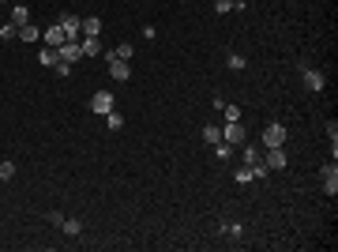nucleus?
<instances>
[{
	"label": "nucleus",
	"instance_id": "obj_18",
	"mask_svg": "<svg viewBox=\"0 0 338 252\" xmlns=\"http://www.w3.org/2000/svg\"><path fill=\"white\" fill-rule=\"evenodd\" d=\"M105 124H109V132H120L124 128V117H120L117 109H109V113H105Z\"/></svg>",
	"mask_w": 338,
	"mask_h": 252
},
{
	"label": "nucleus",
	"instance_id": "obj_6",
	"mask_svg": "<svg viewBox=\"0 0 338 252\" xmlns=\"http://www.w3.org/2000/svg\"><path fill=\"white\" fill-rule=\"evenodd\" d=\"M109 109H113V94H109V91H98V94L90 98V113H102V117H105Z\"/></svg>",
	"mask_w": 338,
	"mask_h": 252
},
{
	"label": "nucleus",
	"instance_id": "obj_10",
	"mask_svg": "<svg viewBox=\"0 0 338 252\" xmlns=\"http://www.w3.org/2000/svg\"><path fill=\"white\" fill-rule=\"evenodd\" d=\"M323 192L327 196H334L338 192V166L331 162V166H323Z\"/></svg>",
	"mask_w": 338,
	"mask_h": 252
},
{
	"label": "nucleus",
	"instance_id": "obj_27",
	"mask_svg": "<svg viewBox=\"0 0 338 252\" xmlns=\"http://www.w3.org/2000/svg\"><path fill=\"white\" fill-rule=\"evenodd\" d=\"M214 12H218V15H226V12H233V0H214Z\"/></svg>",
	"mask_w": 338,
	"mask_h": 252
},
{
	"label": "nucleus",
	"instance_id": "obj_26",
	"mask_svg": "<svg viewBox=\"0 0 338 252\" xmlns=\"http://www.w3.org/2000/svg\"><path fill=\"white\" fill-rule=\"evenodd\" d=\"M233 181H240V185H248V181H256V177H252V170L244 166V170H237V173H233Z\"/></svg>",
	"mask_w": 338,
	"mask_h": 252
},
{
	"label": "nucleus",
	"instance_id": "obj_8",
	"mask_svg": "<svg viewBox=\"0 0 338 252\" xmlns=\"http://www.w3.org/2000/svg\"><path fill=\"white\" fill-rule=\"evenodd\" d=\"M79 42H64L60 45V49H56V61H64V64H75V61H79Z\"/></svg>",
	"mask_w": 338,
	"mask_h": 252
},
{
	"label": "nucleus",
	"instance_id": "obj_28",
	"mask_svg": "<svg viewBox=\"0 0 338 252\" xmlns=\"http://www.w3.org/2000/svg\"><path fill=\"white\" fill-rule=\"evenodd\" d=\"M53 68H56V75H60V79H68V75H72V64H64V61H56Z\"/></svg>",
	"mask_w": 338,
	"mask_h": 252
},
{
	"label": "nucleus",
	"instance_id": "obj_23",
	"mask_svg": "<svg viewBox=\"0 0 338 252\" xmlns=\"http://www.w3.org/2000/svg\"><path fill=\"white\" fill-rule=\"evenodd\" d=\"M222 117H226V121H240V105H222Z\"/></svg>",
	"mask_w": 338,
	"mask_h": 252
},
{
	"label": "nucleus",
	"instance_id": "obj_19",
	"mask_svg": "<svg viewBox=\"0 0 338 252\" xmlns=\"http://www.w3.org/2000/svg\"><path fill=\"white\" fill-rule=\"evenodd\" d=\"M38 64L53 68V64H56V49H49V45H42V53H38Z\"/></svg>",
	"mask_w": 338,
	"mask_h": 252
},
{
	"label": "nucleus",
	"instance_id": "obj_30",
	"mask_svg": "<svg viewBox=\"0 0 338 252\" xmlns=\"http://www.w3.org/2000/svg\"><path fill=\"white\" fill-rule=\"evenodd\" d=\"M233 8H237V12H244V8H248V0H233Z\"/></svg>",
	"mask_w": 338,
	"mask_h": 252
},
{
	"label": "nucleus",
	"instance_id": "obj_9",
	"mask_svg": "<svg viewBox=\"0 0 338 252\" xmlns=\"http://www.w3.org/2000/svg\"><path fill=\"white\" fill-rule=\"evenodd\" d=\"M301 79H304V87H308V91H323V87H327L323 72H316V68H304V72H301Z\"/></svg>",
	"mask_w": 338,
	"mask_h": 252
},
{
	"label": "nucleus",
	"instance_id": "obj_1",
	"mask_svg": "<svg viewBox=\"0 0 338 252\" xmlns=\"http://www.w3.org/2000/svg\"><path fill=\"white\" fill-rule=\"evenodd\" d=\"M282 143H286V124L270 121L263 128V147H282Z\"/></svg>",
	"mask_w": 338,
	"mask_h": 252
},
{
	"label": "nucleus",
	"instance_id": "obj_11",
	"mask_svg": "<svg viewBox=\"0 0 338 252\" xmlns=\"http://www.w3.org/2000/svg\"><path fill=\"white\" fill-rule=\"evenodd\" d=\"M19 42H26V45H34V42H42V31H38L34 23H26V26H19Z\"/></svg>",
	"mask_w": 338,
	"mask_h": 252
},
{
	"label": "nucleus",
	"instance_id": "obj_2",
	"mask_svg": "<svg viewBox=\"0 0 338 252\" xmlns=\"http://www.w3.org/2000/svg\"><path fill=\"white\" fill-rule=\"evenodd\" d=\"M60 26H64V34H68V42H79V34H83V31H79V26H83L79 15L64 12V15H60Z\"/></svg>",
	"mask_w": 338,
	"mask_h": 252
},
{
	"label": "nucleus",
	"instance_id": "obj_24",
	"mask_svg": "<svg viewBox=\"0 0 338 252\" xmlns=\"http://www.w3.org/2000/svg\"><path fill=\"white\" fill-rule=\"evenodd\" d=\"M15 177V162H0V181H12Z\"/></svg>",
	"mask_w": 338,
	"mask_h": 252
},
{
	"label": "nucleus",
	"instance_id": "obj_20",
	"mask_svg": "<svg viewBox=\"0 0 338 252\" xmlns=\"http://www.w3.org/2000/svg\"><path fill=\"white\" fill-rule=\"evenodd\" d=\"M203 139H207L210 147H214V143L222 139V128H218V124H207V128H203Z\"/></svg>",
	"mask_w": 338,
	"mask_h": 252
},
{
	"label": "nucleus",
	"instance_id": "obj_12",
	"mask_svg": "<svg viewBox=\"0 0 338 252\" xmlns=\"http://www.w3.org/2000/svg\"><path fill=\"white\" fill-rule=\"evenodd\" d=\"M240 158H244V166L252 170V166H259V162H263V147H252V143H248V147L240 151Z\"/></svg>",
	"mask_w": 338,
	"mask_h": 252
},
{
	"label": "nucleus",
	"instance_id": "obj_17",
	"mask_svg": "<svg viewBox=\"0 0 338 252\" xmlns=\"http://www.w3.org/2000/svg\"><path fill=\"white\" fill-rule=\"evenodd\" d=\"M210 151H214V158H222V162H226V158H229V154H233V143H226V139H218V143H214V147H210Z\"/></svg>",
	"mask_w": 338,
	"mask_h": 252
},
{
	"label": "nucleus",
	"instance_id": "obj_15",
	"mask_svg": "<svg viewBox=\"0 0 338 252\" xmlns=\"http://www.w3.org/2000/svg\"><path fill=\"white\" fill-rule=\"evenodd\" d=\"M12 23H15V26H26V23H30V8L15 4V8H12Z\"/></svg>",
	"mask_w": 338,
	"mask_h": 252
},
{
	"label": "nucleus",
	"instance_id": "obj_16",
	"mask_svg": "<svg viewBox=\"0 0 338 252\" xmlns=\"http://www.w3.org/2000/svg\"><path fill=\"white\" fill-rule=\"evenodd\" d=\"M60 230H64L68 237H79V234H83V222H79V218H64V226H60Z\"/></svg>",
	"mask_w": 338,
	"mask_h": 252
},
{
	"label": "nucleus",
	"instance_id": "obj_4",
	"mask_svg": "<svg viewBox=\"0 0 338 252\" xmlns=\"http://www.w3.org/2000/svg\"><path fill=\"white\" fill-rule=\"evenodd\" d=\"M64 42H68V34H64V26H60V23L49 26V31H42V45H49V49H60Z\"/></svg>",
	"mask_w": 338,
	"mask_h": 252
},
{
	"label": "nucleus",
	"instance_id": "obj_21",
	"mask_svg": "<svg viewBox=\"0 0 338 252\" xmlns=\"http://www.w3.org/2000/svg\"><path fill=\"white\" fill-rule=\"evenodd\" d=\"M244 64H248V61H244L240 53H229V57H226V68H229V72H240Z\"/></svg>",
	"mask_w": 338,
	"mask_h": 252
},
{
	"label": "nucleus",
	"instance_id": "obj_7",
	"mask_svg": "<svg viewBox=\"0 0 338 252\" xmlns=\"http://www.w3.org/2000/svg\"><path fill=\"white\" fill-rule=\"evenodd\" d=\"M263 162H267V170H286V151L282 147H263Z\"/></svg>",
	"mask_w": 338,
	"mask_h": 252
},
{
	"label": "nucleus",
	"instance_id": "obj_14",
	"mask_svg": "<svg viewBox=\"0 0 338 252\" xmlns=\"http://www.w3.org/2000/svg\"><path fill=\"white\" fill-rule=\"evenodd\" d=\"M79 53H83V57H98V53H102V42H98V38H83V42H79Z\"/></svg>",
	"mask_w": 338,
	"mask_h": 252
},
{
	"label": "nucleus",
	"instance_id": "obj_13",
	"mask_svg": "<svg viewBox=\"0 0 338 252\" xmlns=\"http://www.w3.org/2000/svg\"><path fill=\"white\" fill-rule=\"evenodd\" d=\"M79 31H83V38H98V34H102V19H98V15L83 19V26H79Z\"/></svg>",
	"mask_w": 338,
	"mask_h": 252
},
{
	"label": "nucleus",
	"instance_id": "obj_25",
	"mask_svg": "<svg viewBox=\"0 0 338 252\" xmlns=\"http://www.w3.org/2000/svg\"><path fill=\"white\" fill-rule=\"evenodd\" d=\"M15 34H19V26H15V23H4V26H0V38H4V42H12Z\"/></svg>",
	"mask_w": 338,
	"mask_h": 252
},
{
	"label": "nucleus",
	"instance_id": "obj_29",
	"mask_svg": "<svg viewBox=\"0 0 338 252\" xmlns=\"http://www.w3.org/2000/svg\"><path fill=\"white\" fill-rule=\"evenodd\" d=\"M327 139L338 143V124H334V121H327Z\"/></svg>",
	"mask_w": 338,
	"mask_h": 252
},
{
	"label": "nucleus",
	"instance_id": "obj_5",
	"mask_svg": "<svg viewBox=\"0 0 338 252\" xmlns=\"http://www.w3.org/2000/svg\"><path fill=\"white\" fill-rule=\"evenodd\" d=\"M109 75H113V79H117V83H124V79H128V75H132L128 61H120V57H113V53H109Z\"/></svg>",
	"mask_w": 338,
	"mask_h": 252
},
{
	"label": "nucleus",
	"instance_id": "obj_3",
	"mask_svg": "<svg viewBox=\"0 0 338 252\" xmlns=\"http://www.w3.org/2000/svg\"><path fill=\"white\" fill-rule=\"evenodd\" d=\"M222 139L233 143V147L244 143V124H240V121H226V124H222Z\"/></svg>",
	"mask_w": 338,
	"mask_h": 252
},
{
	"label": "nucleus",
	"instance_id": "obj_22",
	"mask_svg": "<svg viewBox=\"0 0 338 252\" xmlns=\"http://www.w3.org/2000/svg\"><path fill=\"white\" fill-rule=\"evenodd\" d=\"M132 53H135V45H132V42H120L117 49H113V57H120V61H132Z\"/></svg>",
	"mask_w": 338,
	"mask_h": 252
}]
</instances>
